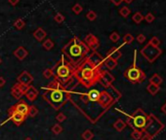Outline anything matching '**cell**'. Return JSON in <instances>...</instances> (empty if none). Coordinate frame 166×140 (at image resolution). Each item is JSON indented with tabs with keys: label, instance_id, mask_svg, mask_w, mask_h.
Masks as SVG:
<instances>
[{
	"label": "cell",
	"instance_id": "30",
	"mask_svg": "<svg viewBox=\"0 0 166 140\" xmlns=\"http://www.w3.org/2000/svg\"><path fill=\"white\" fill-rule=\"evenodd\" d=\"M142 135H143V131L139 130H133V131L131 132V137L134 140H140Z\"/></svg>",
	"mask_w": 166,
	"mask_h": 140
},
{
	"label": "cell",
	"instance_id": "32",
	"mask_svg": "<svg viewBox=\"0 0 166 140\" xmlns=\"http://www.w3.org/2000/svg\"><path fill=\"white\" fill-rule=\"evenodd\" d=\"M109 39H110V41H112V43H117L119 41L120 36H119V34L116 31H113V32H112L109 34Z\"/></svg>",
	"mask_w": 166,
	"mask_h": 140
},
{
	"label": "cell",
	"instance_id": "43",
	"mask_svg": "<svg viewBox=\"0 0 166 140\" xmlns=\"http://www.w3.org/2000/svg\"><path fill=\"white\" fill-rule=\"evenodd\" d=\"M110 1H112L115 6H118L123 2V0H110Z\"/></svg>",
	"mask_w": 166,
	"mask_h": 140
},
{
	"label": "cell",
	"instance_id": "12",
	"mask_svg": "<svg viewBox=\"0 0 166 140\" xmlns=\"http://www.w3.org/2000/svg\"><path fill=\"white\" fill-rule=\"evenodd\" d=\"M84 43L86 44L87 47L89 48L90 51H96L100 47V41L97 36H95L94 34H92V33H89L85 39H84Z\"/></svg>",
	"mask_w": 166,
	"mask_h": 140
},
{
	"label": "cell",
	"instance_id": "48",
	"mask_svg": "<svg viewBox=\"0 0 166 140\" xmlns=\"http://www.w3.org/2000/svg\"><path fill=\"white\" fill-rule=\"evenodd\" d=\"M1 62H2V60H1V58H0V64H1Z\"/></svg>",
	"mask_w": 166,
	"mask_h": 140
},
{
	"label": "cell",
	"instance_id": "1",
	"mask_svg": "<svg viewBox=\"0 0 166 140\" xmlns=\"http://www.w3.org/2000/svg\"><path fill=\"white\" fill-rule=\"evenodd\" d=\"M41 95L44 100L55 110H60L66 102L71 100V91L56 79L43 87Z\"/></svg>",
	"mask_w": 166,
	"mask_h": 140
},
{
	"label": "cell",
	"instance_id": "47",
	"mask_svg": "<svg viewBox=\"0 0 166 140\" xmlns=\"http://www.w3.org/2000/svg\"><path fill=\"white\" fill-rule=\"evenodd\" d=\"M24 140H33V139H32L31 137H29V136H28V137H25Z\"/></svg>",
	"mask_w": 166,
	"mask_h": 140
},
{
	"label": "cell",
	"instance_id": "4",
	"mask_svg": "<svg viewBox=\"0 0 166 140\" xmlns=\"http://www.w3.org/2000/svg\"><path fill=\"white\" fill-rule=\"evenodd\" d=\"M52 68L54 72L53 77H55V79L64 85V86L66 87V85L73 79L75 67L69 63L68 60L63 55L60 58V60Z\"/></svg>",
	"mask_w": 166,
	"mask_h": 140
},
{
	"label": "cell",
	"instance_id": "37",
	"mask_svg": "<svg viewBox=\"0 0 166 140\" xmlns=\"http://www.w3.org/2000/svg\"><path fill=\"white\" fill-rule=\"evenodd\" d=\"M144 20H145L147 24H152L153 23V21L156 20V17H154L152 13H147L146 15V17H144Z\"/></svg>",
	"mask_w": 166,
	"mask_h": 140
},
{
	"label": "cell",
	"instance_id": "28",
	"mask_svg": "<svg viewBox=\"0 0 166 140\" xmlns=\"http://www.w3.org/2000/svg\"><path fill=\"white\" fill-rule=\"evenodd\" d=\"M25 27V21L23 19H18L17 21H15L14 27L16 29H19V30H21V29H23Z\"/></svg>",
	"mask_w": 166,
	"mask_h": 140
},
{
	"label": "cell",
	"instance_id": "42",
	"mask_svg": "<svg viewBox=\"0 0 166 140\" xmlns=\"http://www.w3.org/2000/svg\"><path fill=\"white\" fill-rule=\"evenodd\" d=\"M6 85V80L4 77L0 76V88H3Z\"/></svg>",
	"mask_w": 166,
	"mask_h": 140
},
{
	"label": "cell",
	"instance_id": "13",
	"mask_svg": "<svg viewBox=\"0 0 166 140\" xmlns=\"http://www.w3.org/2000/svg\"><path fill=\"white\" fill-rule=\"evenodd\" d=\"M27 87L28 86H24V85L16 83L12 87V89H11V94H12V97L20 100V99L25 95V89H27Z\"/></svg>",
	"mask_w": 166,
	"mask_h": 140
},
{
	"label": "cell",
	"instance_id": "16",
	"mask_svg": "<svg viewBox=\"0 0 166 140\" xmlns=\"http://www.w3.org/2000/svg\"><path fill=\"white\" fill-rule=\"evenodd\" d=\"M14 56L16 57L19 60H24L25 57L28 56V52L24 46L18 47L16 50L14 51Z\"/></svg>",
	"mask_w": 166,
	"mask_h": 140
},
{
	"label": "cell",
	"instance_id": "38",
	"mask_svg": "<svg viewBox=\"0 0 166 140\" xmlns=\"http://www.w3.org/2000/svg\"><path fill=\"white\" fill-rule=\"evenodd\" d=\"M82 11H83L82 6H81L80 4H78V3L72 7V12L74 13L75 15H79L81 12H82Z\"/></svg>",
	"mask_w": 166,
	"mask_h": 140
},
{
	"label": "cell",
	"instance_id": "45",
	"mask_svg": "<svg viewBox=\"0 0 166 140\" xmlns=\"http://www.w3.org/2000/svg\"><path fill=\"white\" fill-rule=\"evenodd\" d=\"M161 111L163 112L165 115H166V102L164 103L163 105H162V107H161Z\"/></svg>",
	"mask_w": 166,
	"mask_h": 140
},
{
	"label": "cell",
	"instance_id": "22",
	"mask_svg": "<svg viewBox=\"0 0 166 140\" xmlns=\"http://www.w3.org/2000/svg\"><path fill=\"white\" fill-rule=\"evenodd\" d=\"M159 90H160L159 86H156V85H153V84H149L147 87V91L152 95H156L159 91Z\"/></svg>",
	"mask_w": 166,
	"mask_h": 140
},
{
	"label": "cell",
	"instance_id": "17",
	"mask_svg": "<svg viewBox=\"0 0 166 140\" xmlns=\"http://www.w3.org/2000/svg\"><path fill=\"white\" fill-rule=\"evenodd\" d=\"M47 36V32L44 30L42 27H38L37 29H35L34 32H33V37L35 38L36 41L41 42L44 39L46 38Z\"/></svg>",
	"mask_w": 166,
	"mask_h": 140
},
{
	"label": "cell",
	"instance_id": "3",
	"mask_svg": "<svg viewBox=\"0 0 166 140\" xmlns=\"http://www.w3.org/2000/svg\"><path fill=\"white\" fill-rule=\"evenodd\" d=\"M62 52L63 56L68 60L69 63L76 67L87 57V55L90 53V49L80 39L73 37L63 47Z\"/></svg>",
	"mask_w": 166,
	"mask_h": 140
},
{
	"label": "cell",
	"instance_id": "23",
	"mask_svg": "<svg viewBox=\"0 0 166 140\" xmlns=\"http://www.w3.org/2000/svg\"><path fill=\"white\" fill-rule=\"evenodd\" d=\"M38 113H39V110H38V108L36 107L35 105H31V106H29V109H28V117H31V118H35L36 116L38 115Z\"/></svg>",
	"mask_w": 166,
	"mask_h": 140
},
{
	"label": "cell",
	"instance_id": "36",
	"mask_svg": "<svg viewBox=\"0 0 166 140\" xmlns=\"http://www.w3.org/2000/svg\"><path fill=\"white\" fill-rule=\"evenodd\" d=\"M149 43L152 46H153V47H159V45H160V40L158 39V37H156V36H153L152 39H150V42Z\"/></svg>",
	"mask_w": 166,
	"mask_h": 140
},
{
	"label": "cell",
	"instance_id": "15",
	"mask_svg": "<svg viewBox=\"0 0 166 140\" xmlns=\"http://www.w3.org/2000/svg\"><path fill=\"white\" fill-rule=\"evenodd\" d=\"M39 95V91L35 89L33 86H28L27 89H25V97L28 98V100L29 101H34L36 98L38 97Z\"/></svg>",
	"mask_w": 166,
	"mask_h": 140
},
{
	"label": "cell",
	"instance_id": "9",
	"mask_svg": "<svg viewBox=\"0 0 166 140\" xmlns=\"http://www.w3.org/2000/svg\"><path fill=\"white\" fill-rule=\"evenodd\" d=\"M114 80H115V78H114V76L109 71H108V70H103L98 84L101 85L102 87H104L105 89H109L114 82Z\"/></svg>",
	"mask_w": 166,
	"mask_h": 140
},
{
	"label": "cell",
	"instance_id": "46",
	"mask_svg": "<svg viewBox=\"0 0 166 140\" xmlns=\"http://www.w3.org/2000/svg\"><path fill=\"white\" fill-rule=\"evenodd\" d=\"M123 1H124V2H126L127 4H130V3L133 1V0H123Z\"/></svg>",
	"mask_w": 166,
	"mask_h": 140
},
{
	"label": "cell",
	"instance_id": "20",
	"mask_svg": "<svg viewBox=\"0 0 166 140\" xmlns=\"http://www.w3.org/2000/svg\"><path fill=\"white\" fill-rule=\"evenodd\" d=\"M113 127H114V130H117L118 132H120V131H122L125 127H126V123H125V122L122 120V119H117L115 122H114L113 123Z\"/></svg>",
	"mask_w": 166,
	"mask_h": 140
},
{
	"label": "cell",
	"instance_id": "2",
	"mask_svg": "<svg viewBox=\"0 0 166 140\" xmlns=\"http://www.w3.org/2000/svg\"><path fill=\"white\" fill-rule=\"evenodd\" d=\"M103 68L96 66L89 57H86L79 65H77L73 74V79L77 81L85 89H91L98 84Z\"/></svg>",
	"mask_w": 166,
	"mask_h": 140
},
{
	"label": "cell",
	"instance_id": "11",
	"mask_svg": "<svg viewBox=\"0 0 166 140\" xmlns=\"http://www.w3.org/2000/svg\"><path fill=\"white\" fill-rule=\"evenodd\" d=\"M8 115H9V118L4 122V123L1 124V126H3L6 122H8L10 120V121H12L14 125H16L17 127H21L22 125L25 123V118H27L25 116L22 115V114L18 113V112H8Z\"/></svg>",
	"mask_w": 166,
	"mask_h": 140
},
{
	"label": "cell",
	"instance_id": "35",
	"mask_svg": "<svg viewBox=\"0 0 166 140\" xmlns=\"http://www.w3.org/2000/svg\"><path fill=\"white\" fill-rule=\"evenodd\" d=\"M86 19L91 21H95L96 19H97V14H96V12H94V11L90 10L89 12L86 14Z\"/></svg>",
	"mask_w": 166,
	"mask_h": 140
},
{
	"label": "cell",
	"instance_id": "27",
	"mask_svg": "<svg viewBox=\"0 0 166 140\" xmlns=\"http://www.w3.org/2000/svg\"><path fill=\"white\" fill-rule=\"evenodd\" d=\"M132 20H133V21H134L135 24H141L142 21H144V16L140 12H137V13H135L134 15H133Z\"/></svg>",
	"mask_w": 166,
	"mask_h": 140
},
{
	"label": "cell",
	"instance_id": "14",
	"mask_svg": "<svg viewBox=\"0 0 166 140\" xmlns=\"http://www.w3.org/2000/svg\"><path fill=\"white\" fill-rule=\"evenodd\" d=\"M33 80H34L33 76L28 71L25 70V71H23L19 76H18L17 83L24 85V86H29V85L33 82Z\"/></svg>",
	"mask_w": 166,
	"mask_h": 140
},
{
	"label": "cell",
	"instance_id": "34",
	"mask_svg": "<svg viewBox=\"0 0 166 140\" xmlns=\"http://www.w3.org/2000/svg\"><path fill=\"white\" fill-rule=\"evenodd\" d=\"M133 41H134V37H133V35L130 34V33H126L123 36V42L125 44H131Z\"/></svg>",
	"mask_w": 166,
	"mask_h": 140
},
{
	"label": "cell",
	"instance_id": "18",
	"mask_svg": "<svg viewBox=\"0 0 166 140\" xmlns=\"http://www.w3.org/2000/svg\"><path fill=\"white\" fill-rule=\"evenodd\" d=\"M106 56L113 58V60H118L119 58L122 57V53L120 52L119 48L113 47L108 52V53H106Z\"/></svg>",
	"mask_w": 166,
	"mask_h": 140
},
{
	"label": "cell",
	"instance_id": "10",
	"mask_svg": "<svg viewBox=\"0 0 166 140\" xmlns=\"http://www.w3.org/2000/svg\"><path fill=\"white\" fill-rule=\"evenodd\" d=\"M28 109H29V105L28 104V103L25 102L24 100H22V99H20L19 102H17L16 104L11 106L7 112H18V113L22 114V115L28 117Z\"/></svg>",
	"mask_w": 166,
	"mask_h": 140
},
{
	"label": "cell",
	"instance_id": "24",
	"mask_svg": "<svg viewBox=\"0 0 166 140\" xmlns=\"http://www.w3.org/2000/svg\"><path fill=\"white\" fill-rule=\"evenodd\" d=\"M81 137L83 140H92L94 138V133L91 130H85L81 134Z\"/></svg>",
	"mask_w": 166,
	"mask_h": 140
},
{
	"label": "cell",
	"instance_id": "40",
	"mask_svg": "<svg viewBox=\"0 0 166 140\" xmlns=\"http://www.w3.org/2000/svg\"><path fill=\"white\" fill-rule=\"evenodd\" d=\"M136 40H137V42L140 43V44H142L146 41V36L144 35V34H138L137 35V37H136Z\"/></svg>",
	"mask_w": 166,
	"mask_h": 140
},
{
	"label": "cell",
	"instance_id": "5",
	"mask_svg": "<svg viewBox=\"0 0 166 140\" xmlns=\"http://www.w3.org/2000/svg\"><path fill=\"white\" fill-rule=\"evenodd\" d=\"M149 115L146 114V112H144L142 108H138L134 113L127 117V120L125 123L130 127H132L133 130H139L143 131L147 127V123H149Z\"/></svg>",
	"mask_w": 166,
	"mask_h": 140
},
{
	"label": "cell",
	"instance_id": "6",
	"mask_svg": "<svg viewBox=\"0 0 166 140\" xmlns=\"http://www.w3.org/2000/svg\"><path fill=\"white\" fill-rule=\"evenodd\" d=\"M123 76L125 79L132 84H140L146 79V74L141 68L137 67L135 63L125 70Z\"/></svg>",
	"mask_w": 166,
	"mask_h": 140
},
{
	"label": "cell",
	"instance_id": "25",
	"mask_svg": "<svg viewBox=\"0 0 166 140\" xmlns=\"http://www.w3.org/2000/svg\"><path fill=\"white\" fill-rule=\"evenodd\" d=\"M42 47H43L46 51H51V50H52L53 48H54V42H53L50 38H48V39L45 40V41H43Z\"/></svg>",
	"mask_w": 166,
	"mask_h": 140
},
{
	"label": "cell",
	"instance_id": "44",
	"mask_svg": "<svg viewBox=\"0 0 166 140\" xmlns=\"http://www.w3.org/2000/svg\"><path fill=\"white\" fill-rule=\"evenodd\" d=\"M8 2L10 3L12 6H16L18 3L20 2V0H8Z\"/></svg>",
	"mask_w": 166,
	"mask_h": 140
},
{
	"label": "cell",
	"instance_id": "8",
	"mask_svg": "<svg viewBox=\"0 0 166 140\" xmlns=\"http://www.w3.org/2000/svg\"><path fill=\"white\" fill-rule=\"evenodd\" d=\"M141 54L150 63H153L156 58L162 54V50L159 49V47H153L150 43H147L141 50Z\"/></svg>",
	"mask_w": 166,
	"mask_h": 140
},
{
	"label": "cell",
	"instance_id": "21",
	"mask_svg": "<svg viewBox=\"0 0 166 140\" xmlns=\"http://www.w3.org/2000/svg\"><path fill=\"white\" fill-rule=\"evenodd\" d=\"M162 82H163V79H162V77L158 74H153L150 78V84L156 85V86H160Z\"/></svg>",
	"mask_w": 166,
	"mask_h": 140
},
{
	"label": "cell",
	"instance_id": "29",
	"mask_svg": "<svg viewBox=\"0 0 166 140\" xmlns=\"http://www.w3.org/2000/svg\"><path fill=\"white\" fill-rule=\"evenodd\" d=\"M42 75H43V77H44V79H51V78H52V77L54 76L53 68H52V67L46 68V69L43 71Z\"/></svg>",
	"mask_w": 166,
	"mask_h": 140
},
{
	"label": "cell",
	"instance_id": "41",
	"mask_svg": "<svg viewBox=\"0 0 166 140\" xmlns=\"http://www.w3.org/2000/svg\"><path fill=\"white\" fill-rule=\"evenodd\" d=\"M153 137L150 135H149L147 133H145V132H143V135H142V137L140 140H152Z\"/></svg>",
	"mask_w": 166,
	"mask_h": 140
},
{
	"label": "cell",
	"instance_id": "33",
	"mask_svg": "<svg viewBox=\"0 0 166 140\" xmlns=\"http://www.w3.org/2000/svg\"><path fill=\"white\" fill-rule=\"evenodd\" d=\"M54 20H55V21H56L57 24H62V23H64V21H65L66 18H65V16H64V15H63V14H61V13H57L56 15H55Z\"/></svg>",
	"mask_w": 166,
	"mask_h": 140
},
{
	"label": "cell",
	"instance_id": "7",
	"mask_svg": "<svg viewBox=\"0 0 166 140\" xmlns=\"http://www.w3.org/2000/svg\"><path fill=\"white\" fill-rule=\"evenodd\" d=\"M149 117H150L149 123H147V127H145V130H143V132L147 133L153 138L154 136H156L158 133H160L161 130L164 128V125L162 124L156 116L153 115V114L149 115Z\"/></svg>",
	"mask_w": 166,
	"mask_h": 140
},
{
	"label": "cell",
	"instance_id": "26",
	"mask_svg": "<svg viewBox=\"0 0 166 140\" xmlns=\"http://www.w3.org/2000/svg\"><path fill=\"white\" fill-rule=\"evenodd\" d=\"M63 130H64V128H63V127L61 126L60 124H55L54 126L51 127V131L53 132L54 134H56V135H59V134H61Z\"/></svg>",
	"mask_w": 166,
	"mask_h": 140
},
{
	"label": "cell",
	"instance_id": "39",
	"mask_svg": "<svg viewBox=\"0 0 166 140\" xmlns=\"http://www.w3.org/2000/svg\"><path fill=\"white\" fill-rule=\"evenodd\" d=\"M56 120H57V122L59 124H62V123H64V122L66 120V116L65 115L64 113H59L58 115L56 116Z\"/></svg>",
	"mask_w": 166,
	"mask_h": 140
},
{
	"label": "cell",
	"instance_id": "31",
	"mask_svg": "<svg viewBox=\"0 0 166 140\" xmlns=\"http://www.w3.org/2000/svg\"><path fill=\"white\" fill-rule=\"evenodd\" d=\"M130 13H131V10L129 9L127 6H123L122 8H120V10H119L120 16L123 18H127L129 15H130Z\"/></svg>",
	"mask_w": 166,
	"mask_h": 140
},
{
	"label": "cell",
	"instance_id": "19",
	"mask_svg": "<svg viewBox=\"0 0 166 140\" xmlns=\"http://www.w3.org/2000/svg\"><path fill=\"white\" fill-rule=\"evenodd\" d=\"M104 65L109 70H113L117 66V60L106 56V57H104Z\"/></svg>",
	"mask_w": 166,
	"mask_h": 140
}]
</instances>
